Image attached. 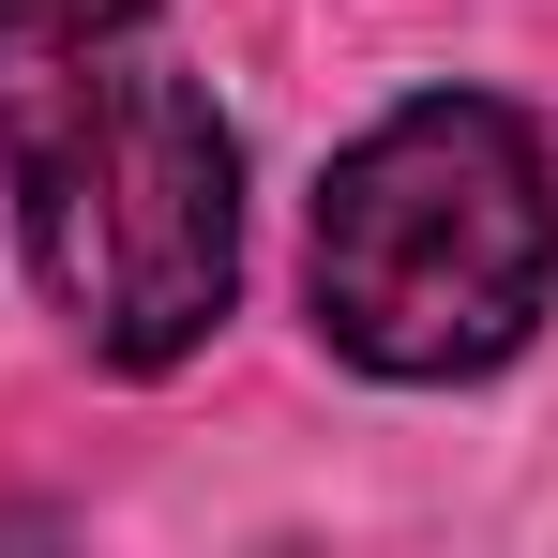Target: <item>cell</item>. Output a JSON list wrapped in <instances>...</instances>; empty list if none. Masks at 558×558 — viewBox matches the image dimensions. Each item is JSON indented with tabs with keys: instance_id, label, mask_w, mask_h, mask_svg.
Instances as JSON below:
<instances>
[{
	"instance_id": "obj_1",
	"label": "cell",
	"mask_w": 558,
	"mask_h": 558,
	"mask_svg": "<svg viewBox=\"0 0 558 558\" xmlns=\"http://www.w3.org/2000/svg\"><path fill=\"white\" fill-rule=\"evenodd\" d=\"M0 182L76 348L167 377L242 287V151L151 0H0Z\"/></svg>"
},
{
	"instance_id": "obj_2",
	"label": "cell",
	"mask_w": 558,
	"mask_h": 558,
	"mask_svg": "<svg viewBox=\"0 0 558 558\" xmlns=\"http://www.w3.org/2000/svg\"><path fill=\"white\" fill-rule=\"evenodd\" d=\"M558 302V167L498 92H408L317 182V332L363 377H483Z\"/></svg>"
}]
</instances>
